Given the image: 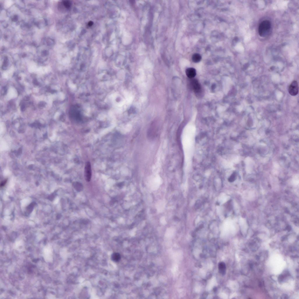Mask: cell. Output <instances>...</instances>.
<instances>
[{
    "label": "cell",
    "instance_id": "6da1fadb",
    "mask_svg": "<svg viewBox=\"0 0 299 299\" xmlns=\"http://www.w3.org/2000/svg\"><path fill=\"white\" fill-rule=\"evenodd\" d=\"M271 27V23L269 21L265 20L262 22L259 27L258 32L260 36L262 37L266 36L269 33Z\"/></svg>",
    "mask_w": 299,
    "mask_h": 299
},
{
    "label": "cell",
    "instance_id": "7a4b0ae2",
    "mask_svg": "<svg viewBox=\"0 0 299 299\" xmlns=\"http://www.w3.org/2000/svg\"><path fill=\"white\" fill-rule=\"evenodd\" d=\"M159 131V128L157 126L152 125L148 131V138L150 140H153L158 136Z\"/></svg>",
    "mask_w": 299,
    "mask_h": 299
},
{
    "label": "cell",
    "instance_id": "3957f363",
    "mask_svg": "<svg viewBox=\"0 0 299 299\" xmlns=\"http://www.w3.org/2000/svg\"><path fill=\"white\" fill-rule=\"evenodd\" d=\"M91 175V164L90 162H87L85 164L84 170V177L86 182H89L90 181Z\"/></svg>",
    "mask_w": 299,
    "mask_h": 299
},
{
    "label": "cell",
    "instance_id": "277c9868",
    "mask_svg": "<svg viewBox=\"0 0 299 299\" xmlns=\"http://www.w3.org/2000/svg\"><path fill=\"white\" fill-rule=\"evenodd\" d=\"M298 92V87L297 82L294 80L291 83L288 88V92L291 95L295 96L297 95Z\"/></svg>",
    "mask_w": 299,
    "mask_h": 299
},
{
    "label": "cell",
    "instance_id": "5b68a950",
    "mask_svg": "<svg viewBox=\"0 0 299 299\" xmlns=\"http://www.w3.org/2000/svg\"><path fill=\"white\" fill-rule=\"evenodd\" d=\"M191 85L195 92L198 93L200 92L201 90V86L197 80L194 79L191 80Z\"/></svg>",
    "mask_w": 299,
    "mask_h": 299
},
{
    "label": "cell",
    "instance_id": "8992f818",
    "mask_svg": "<svg viewBox=\"0 0 299 299\" xmlns=\"http://www.w3.org/2000/svg\"><path fill=\"white\" fill-rule=\"evenodd\" d=\"M186 74L188 77L192 79L194 77L196 74V71L193 68H189L186 70Z\"/></svg>",
    "mask_w": 299,
    "mask_h": 299
},
{
    "label": "cell",
    "instance_id": "52a82bcc",
    "mask_svg": "<svg viewBox=\"0 0 299 299\" xmlns=\"http://www.w3.org/2000/svg\"><path fill=\"white\" fill-rule=\"evenodd\" d=\"M218 268L220 273L223 275H224L226 273V266L224 262H220L219 264Z\"/></svg>",
    "mask_w": 299,
    "mask_h": 299
},
{
    "label": "cell",
    "instance_id": "ba28073f",
    "mask_svg": "<svg viewBox=\"0 0 299 299\" xmlns=\"http://www.w3.org/2000/svg\"><path fill=\"white\" fill-rule=\"evenodd\" d=\"M73 186L75 190L80 192L82 191L83 189V185L81 183L78 182H75L73 183Z\"/></svg>",
    "mask_w": 299,
    "mask_h": 299
},
{
    "label": "cell",
    "instance_id": "9c48e42d",
    "mask_svg": "<svg viewBox=\"0 0 299 299\" xmlns=\"http://www.w3.org/2000/svg\"><path fill=\"white\" fill-rule=\"evenodd\" d=\"M112 260L115 262L119 261L121 259V255L118 253H114L112 254L111 256Z\"/></svg>",
    "mask_w": 299,
    "mask_h": 299
},
{
    "label": "cell",
    "instance_id": "30bf717a",
    "mask_svg": "<svg viewBox=\"0 0 299 299\" xmlns=\"http://www.w3.org/2000/svg\"><path fill=\"white\" fill-rule=\"evenodd\" d=\"M192 58V61L193 62L197 63L201 61L202 57L200 54L195 53L193 55Z\"/></svg>",
    "mask_w": 299,
    "mask_h": 299
},
{
    "label": "cell",
    "instance_id": "8fae6325",
    "mask_svg": "<svg viewBox=\"0 0 299 299\" xmlns=\"http://www.w3.org/2000/svg\"><path fill=\"white\" fill-rule=\"evenodd\" d=\"M63 3L65 7L68 9L70 8L71 6V2L69 1H63Z\"/></svg>",
    "mask_w": 299,
    "mask_h": 299
},
{
    "label": "cell",
    "instance_id": "7c38bea8",
    "mask_svg": "<svg viewBox=\"0 0 299 299\" xmlns=\"http://www.w3.org/2000/svg\"><path fill=\"white\" fill-rule=\"evenodd\" d=\"M93 24V22L91 21H90L88 23V25L89 27H91V26H92Z\"/></svg>",
    "mask_w": 299,
    "mask_h": 299
}]
</instances>
